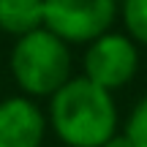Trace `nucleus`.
Listing matches in <instances>:
<instances>
[{
    "label": "nucleus",
    "instance_id": "1a4fd4ad",
    "mask_svg": "<svg viewBox=\"0 0 147 147\" xmlns=\"http://www.w3.org/2000/svg\"><path fill=\"white\" fill-rule=\"evenodd\" d=\"M101 147H136V144L128 139V134H125V131H117L115 136H109V139H106V142L101 144Z\"/></svg>",
    "mask_w": 147,
    "mask_h": 147
},
{
    "label": "nucleus",
    "instance_id": "39448f33",
    "mask_svg": "<svg viewBox=\"0 0 147 147\" xmlns=\"http://www.w3.org/2000/svg\"><path fill=\"white\" fill-rule=\"evenodd\" d=\"M47 112L27 95L0 101V147H41L47 136Z\"/></svg>",
    "mask_w": 147,
    "mask_h": 147
},
{
    "label": "nucleus",
    "instance_id": "0eeeda50",
    "mask_svg": "<svg viewBox=\"0 0 147 147\" xmlns=\"http://www.w3.org/2000/svg\"><path fill=\"white\" fill-rule=\"evenodd\" d=\"M117 16L123 19V27H125L123 33L139 49L147 47V0H120Z\"/></svg>",
    "mask_w": 147,
    "mask_h": 147
},
{
    "label": "nucleus",
    "instance_id": "f03ea898",
    "mask_svg": "<svg viewBox=\"0 0 147 147\" xmlns=\"http://www.w3.org/2000/svg\"><path fill=\"white\" fill-rule=\"evenodd\" d=\"M8 68L27 98H52L74 76L71 47L60 41L55 33H49L47 27L33 30L14 41Z\"/></svg>",
    "mask_w": 147,
    "mask_h": 147
},
{
    "label": "nucleus",
    "instance_id": "6e6552de",
    "mask_svg": "<svg viewBox=\"0 0 147 147\" xmlns=\"http://www.w3.org/2000/svg\"><path fill=\"white\" fill-rule=\"evenodd\" d=\"M123 131L128 134V139L136 147H147V93L128 112V120H125V128Z\"/></svg>",
    "mask_w": 147,
    "mask_h": 147
},
{
    "label": "nucleus",
    "instance_id": "20e7f679",
    "mask_svg": "<svg viewBox=\"0 0 147 147\" xmlns=\"http://www.w3.org/2000/svg\"><path fill=\"white\" fill-rule=\"evenodd\" d=\"M139 65H142L139 47L125 33L109 30L87 44L82 60V76L109 93H117L136 79Z\"/></svg>",
    "mask_w": 147,
    "mask_h": 147
},
{
    "label": "nucleus",
    "instance_id": "f257e3e1",
    "mask_svg": "<svg viewBox=\"0 0 147 147\" xmlns=\"http://www.w3.org/2000/svg\"><path fill=\"white\" fill-rule=\"evenodd\" d=\"M47 123L65 147H101L120 128L115 93L84 76H71L49 98Z\"/></svg>",
    "mask_w": 147,
    "mask_h": 147
},
{
    "label": "nucleus",
    "instance_id": "7ed1b4c3",
    "mask_svg": "<svg viewBox=\"0 0 147 147\" xmlns=\"http://www.w3.org/2000/svg\"><path fill=\"white\" fill-rule=\"evenodd\" d=\"M117 0H44V27L68 47H87L112 30Z\"/></svg>",
    "mask_w": 147,
    "mask_h": 147
},
{
    "label": "nucleus",
    "instance_id": "423d86ee",
    "mask_svg": "<svg viewBox=\"0 0 147 147\" xmlns=\"http://www.w3.org/2000/svg\"><path fill=\"white\" fill-rule=\"evenodd\" d=\"M44 27V0H0V30L22 38Z\"/></svg>",
    "mask_w": 147,
    "mask_h": 147
}]
</instances>
